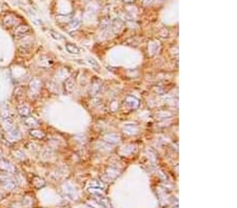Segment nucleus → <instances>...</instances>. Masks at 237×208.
I'll return each instance as SVG.
<instances>
[{
  "mask_svg": "<svg viewBox=\"0 0 237 208\" xmlns=\"http://www.w3.org/2000/svg\"><path fill=\"white\" fill-rule=\"evenodd\" d=\"M66 48H68L69 52L72 53V54H78L79 52H80V50H79L78 47H76L75 45L71 44V43H68V44H66Z\"/></svg>",
  "mask_w": 237,
  "mask_h": 208,
  "instance_id": "1",
  "label": "nucleus"
},
{
  "mask_svg": "<svg viewBox=\"0 0 237 208\" xmlns=\"http://www.w3.org/2000/svg\"><path fill=\"white\" fill-rule=\"evenodd\" d=\"M50 34H51L52 36H53L54 39H56V40H60V39H61L60 35L57 34V33H55V32H50Z\"/></svg>",
  "mask_w": 237,
  "mask_h": 208,
  "instance_id": "2",
  "label": "nucleus"
}]
</instances>
